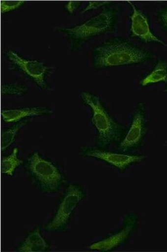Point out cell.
I'll use <instances>...</instances> for the list:
<instances>
[{
  "instance_id": "1",
  "label": "cell",
  "mask_w": 167,
  "mask_h": 252,
  "mask_svg": "<svg viewBox=\"0 0 167 252\" xmlns=\"http://www.w3.org/2000/svg\"><path fill=\"white\" fill-rule=\"evenodd\" d=\"M95 53L94 65L97 68L143 63L150 56L148 51L125 41L103 44L97 47Z\"/></svg>"
},
{
  "instance_id": "2",
  "label": "cell",
  "mask_w": 167,
  "mask_h": 252,
  "mask_svg": "<svg viewBox=\"0 0 167 252\" xmlns=\"http://www.w3.org/2000/svg\"><path fill=\"white\" fill-rule=\"evenodd\" d=\"M82 97L84 102L90 106L93 112L92 123L98 131V141L100 145L105 147L118 139L121 130L120 126L109 115L99 97L88 92L83 93Z\"/></svg>"
},
{
  "instance_id": "3",
  "label": "cell",
  "mask_w": 167,
  "mask_h": 252,
  "mask_svg": "<svg viewBox=\"0 0 167 252\" xmlns=\"http://www.w3.org/2000/svg\"><path fill=\"white\" fill-rule=\"evenodd\" d=\"M27 169L39 188L46 193H55L63 185L64 179L54 164L34 153L28 159Z\"/></svg>"
},
{
  "instance_id": "4",
  "label": "cell",
  "mask_w": 167,
  "mask_h": 252,
  "mask_svg": "<svg viewBox=\"0 0 167 252\" xmlns=\"http://www.w3.org/2000/svg\"><path fill=\"white\" fill-rule=\"evenodd\" d=\"M84 197L85 193L81 186H69L54 219L46 225V230L47 231L59 232L66 229L73 212L80 202L84 200Z\"/></svg>"
},
{
  "instance_id": "5",
  "label": "cell",
  "mask_w": 167,
  "mask_h": 252,
  "mask_svg": "<svg viewBox=\"0 0 167 252\" xmlns=\"http://www.w3.org/2000/svg\"><path fill=\"white\" fill-rule=\"evenodd\" d=\"M113 21V11H105L87 22L74 28H66L64 31L74 39H85L108 31Z\"/></svg>"
},
{
  "instance_id": "6",
  "label": "cell",
  "mask_w": 167,
  "mask_h": 252,
  "mask_svg": "<svg viewBox=\"0 0 167 252\" xmlns=\"http://www.w3.org/2000/svg\"><path fill=\"white\" fill-rule=\"evenodd\" d=\"M124 220V226L120 231L109 238L92 244L89 248L97 251L108 252L125 243L137 226V219L134 214H129L125 217Z\"/></svg>"
},
{
  "instance_id": "7",
  "label": "cell",
  "mask_w": 167,
  "mask_h": 252,
  "mask_svg": "<svg viewBox=\"0 0 167 252\" xmlns=\"http://www.w3.org/2000/svg\"><path fill=\"white\" fill-rule=\"evenodd\" d=\"M83 155L87 157H93L99 160H103L110 164L112 166L117 167L120 171L123 172L132 164L143 161L144 156L127 155L104 152L94 148H86L83 150Z\"/></svg>"
},
{
  "instance_id": "8",
  "label": "cell",
  "mask_w": 167,
  "mask_h": 252,
  "mask_svg": "<svg viewBox=\"0 0 167 252\" xmlns=\"http://www.w3.org/2000/svg\"><path fill=\"white\" fill-rule=\"evenodd\" d=\"M145 132H146V128H145L144 108L140 106L138 110L134 114L130 130L127 132L125 138L120 144V150L122 152H127L139 145L142 139L144 137Z\"/></svg>"
},
{
  "instance_id": "9",
  "label": "cell",
  "mask_w": 167,
  "mask_h": 252,
  "mask_svg": "<svg viewBox=\"0 0 167 252\" xmlns=\"http://www.w3.org/2000/svg\"><path fill=\"white\" fill-rule=\"evenodd\" d=\"M10 61L14 63L18 67L21 68L23 72L34 79V81L41 89H46V84L44 80V76L49 67L44 63L37 61H28L18 56L14 51H10L7 53Z\"/></svg>"
},
{
  "instance_id": "10",
  "label": "cell",
  "mask_w": 167,
  "mask_h": 252,
  "mask_svg": "<svg viewBox=\"0 0 167 252\" xmlns=\"http://www.w3.org/2000/svg\"><path fill=\"white\" fill-rule=\"evenodd\" d=\"M129 3L133 8V14L131 16V31L133 35L140 38L146 43L157 42L167 46L165 42L160 40L152 33L146 17L143 16V14L140 11L137 10L135 5L132 4L131 2Z\"/></svg>"
},
{
  "instance_id": "11",
  "label": "cell",
  "mask_w": 167,
  "mask_h": 252,
  "mask_svg": "<svg viewBox=\"0 0 167 252\" xmlns=\"http://www.w3.org/2000/svg\"><path fill=\"white\" fill-rule=\"evenodd\" d=\"M51 113L52 111L44 107H32L2 111L1 117L5 123H14L19 122L24 118L49 115Z\"/></svg>"
},
{
  "instance_id": "12",
  "label": "cell",
  "mask_w": 167,
  "mask_h": 252,
  "mask_svg": "<svg viewBox=\"0 0 167 252\" xmlns=\"http://www.w3.org/2000/svg\"><path fill=\"white\" fill-rule=\"evenodd\" d=\"M50 246L41 235L40 230L38 227L28 234L27 238L17 248L16 251L21 252H46Z\"/></svg>"
},
{
  "instance_id": "13",
  "label": "cell",
  "mask_w": 167,
  "mask_h": 252,
  "mask_svg": "<svg viewBox=\"0 0 167 252\" xmlns=\"http://www.w3.org/2000/svg\"><path fill=\"white\" fill-rule=\"evenodd\" d=\"M161 81L167 83V63L166 61L160 60L153 72L141 81V85L145 86L148 84H155Z\"/></svg>"
},
{
  "instance_id": "14",
  "label": "cell",
  "mask_w": 167,
  "mask_h": 252,
  "mask_svg": "<svg viewBox=\"0 0 167 252\" xmlns=\"http://www.w3.org/2000/svg\"><path fill=\"white\" fill-rule=\"evenodd\" d=\"M18 148H14L12 154L1 160V173L13 177L15 170L23 163V160L18 158Z\"/></svg>"
},
{
  "instance_id": "15",
  "label": "cell",
  "mask_w": 167,
  "mask_h": 252,
  "mask_svg": "<svg viewBox=\"0 0 167 252\" xmlns=\"http://www.w3.org/2000/svg\"><path fill=\"white\" fill-rule=\"evenodd\" d=\"M26 124H27L26 121V122L19 123V124L14 126L12 128H10L3 132L2 135H1V150L4 151L7 149L14 142L15 137L17 135L18 131Z\"/></svg>"
},
{
  "instance_id": "16",
  "label": "cell",
  "mask_w": 167,
  "mask_h": 252,
  "mask_svg": "<svg viewBox=\"0 0 167 252\" xmlns=\"http://www.w3.org/2000/svg\"><path fill=\"white\" fill-rule=\"evenodd\" d=\"M23 4H25L24 1H1V12L5 13L13 11L18 9Z\"/></svg>"
},
{
  "instance_id": "17",
  "label": "cell",
  "mask_w": 167,
  "mask_h": 252,
  "mask_svg": "<svg viewBox=\"0 0 167 252\" xmlns=\"http://www.w3.org/2000/svg\"><path fill=\"white\" fill-rule=\"evenodd\" d=\"M109 1H90L88 2V5L86 6L85 9L82 11V14L86 12L88 10L97 9L99 6H102V5H105L109 4Z\"/></svg>"
},
{
  "instance_id": "18",
  "label": "cell",
  "mask_w": 167,
  "mask_h": 252,
  "mask_svg": "<svg viewBox=\"0 0 167 252\" xmlns=\"http://www.w3.org/2000/svg\"><path fill=\"white\" fill-rule=\"evenodd\" d=\"M81 4H82V2L79 1H68L67 5H66V8H67L68 11H69L70 14H72Z\"/></svg>"
},
{
  "instance_id": "19",
  "label": "cell",
  "mask_w": 167,
  "mask_h": 252,
  "mask_svg": "<svg viewBox=\"0 0 167 252\" xmlns=\"http://www.w3.org/2000/svg\"><path fill=\"white\" fill-rule=\"evenodd\" d=\"M160 18H161L164 27L167 31V7L165 8L160 13Z\"/></svg>"
},
{
  "instance_id": "20",
  "label": "cell",
  "mask_w": 167,
  "mask_h": 252,
  "mask_svg": "<svg viewBox=\"0 0 167 252\" xmlns=\"http://www.w3.org/2000/svg\"><path fill=\"white\" fill-rule=\"evenodd\" d=\"M165 92H167V90H166V91H165Z\"/></svg>"
}]
</instances>
